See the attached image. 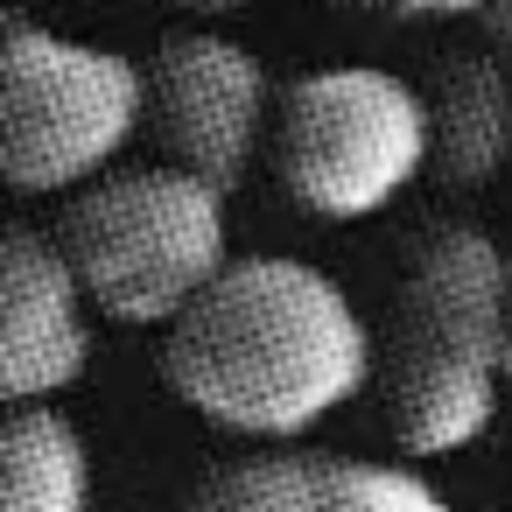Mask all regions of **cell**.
Wrapping results in <instances>:
<instances>
[{
	"label": "cell",
	"mask_w": 512,
	"mask_h": 512,
	"mask_svg": "<svg viewBox=\"0 0 512 512\" xmlns=\"http://www.w3.org/2000/svg\"><path fill=\"white\" fill-rule=\"evenodd\" d=\"M141 71H148V134L162 162L232 197L260 141H274V85L260 57L218 29H183L162 36V50Z\"/></svg>",
	"instance_id": "6"
},
{
	"label": "cell",
	"mask_w": 512,
	"mask_h": 512,
	"mask_svg": "<svg viewBox=\"0 0 512 512\" xmlns=\"http://www.w3.org/2000/svg\"><path fill=\"white\" fill-rule=\"evenodd\" d=\"M428 141H435V176L456 190H484L512 162V78L505 57L491 50H449L428 85Z\"/></svg>",
	"instance_id": "9"
},
{
	"label": "cell",
	"mask_w": 512,
	"mask_h": 512,
	"mask_svg": "<svg viewBox=\"0 0 512 512\" xmlns=\"http://www.w3.org/2000/svg\"><path fill=\"white\" fill-rule=\"evenodd\" d=\"M512 267L470 225H428L372 330V393L400 456L435 463L498 421Z\"/></svg>",
	"instance_id": "2"
},
{
	"label": "cell",
	"mask_w": 512,
	"mask_h": 512,
	"mask_svg": "<svg viewBox=\"0 0 512 512\" xmlns=\"http://www.w3.org/2000/svg\"><path fill=\"white\" fill-rule=\"evenodd\" d=\"M505 386H512V302H505Z\"/></svg>",
	"instance_id": "14"
},
{
	"label": "cell",
	"mask_w": 512,
	"mask_h": 512,
	"mask_svg": "<svg viewBox=\"0 0 512 512\" xmlns=\"http://www.w3.org/2000/svg\"><path fill=\"white\" fill-rule=\"evenodd\" d=\"M162 379L211 428L288 442L372 386V323L316 260L246 253L162 330Z\"/></svg>",
	"instance_id": "1"
},
{
	"label": "cell",
	"mask_w": 512,
	"mask_h": 512,
	"mask_svg": "<svg viewBox=\"0 0 512 512\" xmlns=\"http://www.w3.org/2000/svg\"><path fill=\"white\" fill-rule=\"evenodd\" d=\"M0 512H92V449L57 400L8 407V428H0Z\"/></svg>",
	"instance_id": "10"
},
{
	"label": "cell",
	"mask_w": 512,
	"mask_h": 512,
	"mask_svg": "<svg viewBox=\"0 0 512 512\" xmlns=\"http://www.w3.org/2000/svg\"><path fill=\"white\" fill-rule=\"evenodd\" d=\"M183 512H456L421 470L337 449H267L211 470Z\"/></svg>",
	"instance_id": "8"
},
{
	"label": "cell",
	"mask_w": 512,
	"mask_h": 512,
	"mask_svg": "<svg viewBox=\"0 0 512 512\" xmlns=\"http://www.w3.org/2000/svg\"><path fill=\"white\" fill-rule=\"evenodd\" d=\"M64 260L78 267L85 295L113 323L169 330L225 267V190L148 162V169H113L92 190L64 204L50 225Z\"/></svg>",
	"instance_id": "3"
},
{
	"label": "cell",
	"mask_w": 512,
	"mask_h": 512,
	"mask_svg": "<svg viewBox=\"0 0 512 512\" xmlns=\"http://www.w3.org/2000/svg\"><path fill=\"white\" fill-rule=\"evenodd\" d=\"M169 8H183L190 22H232V15L253 8V0H169Z\"/></svg>",
	"instance_id": "13"
},
{
	"label": "cell",
	"mask_w": 512,
	"mask_h": 512,
	"mask_svg": "<svg viewBox=\"0 0 512 512\" xmlns=\"http://www.w3.org/2000/svg\"><path fill=\"white\" fill-rule=\"evenodd\" d=\"M344 15H372V22H456V15H484L491 0H330Z\"/></svg>",
	"instance_id": "11"
},
{
	"label": "cell",
	"mask_w": 512,
	"mask_h": 512,
	"mask_svg": "<svg viewBox=\"0 0 512 512\" xmlns=\"http://www.w3.org/2000/svg\"><path fill=\"white\" fill-rule=\"evenodd\" d=\"M92 365V295L50 225H15L0 260V379L15 407L71 393Z\"/></svg>",
	"instance_id": "7"
},
{
	"label": "cell",
	"mask_w": 512,
	"mask_h": 512,
	"mask_svg": "<svg viewBox=\"0 0 512 512\" xmlns=\"http://www.w3.org/2000/svg\"><path fill=\"white\" fill-rule=\"evenodd\" d=\"M134 134H148V71L134 57L36 29L29 15L8 22L0 148H8V183L22 197L92 190L99 176H113Z\"/></svg>",
	"instance_id": "4"
},
{
	"label": "cell",
	"mask_w": 512,
	"mask_h": 512,
	"mask_svg": "<svg viewBox=\"0 0 512 512\" xmlns=\"http://www.w3.org/2000/svg\"><path fill=\"white\" fill-rule=\"evenodd\" d=\"M477 29H484V50L512 64V0H491V8L477 15Z\"/></svg>",
	"instance_id": "12"
},
{
	"label": "cell",
	"mask_w": 512,
	"mask_h": 512,
	"mask_svg": "<svg viewBox=\"0 0 512 512\" xmlns=\"http://www.w3.org/2000/svg\"><path fill=\"white\" fill-rule=\"evenodd\" d=\"M274 176L281 190L316 218H372L393 197L428 176V99L421 85L372 71V64H330L281 92L274 106Z\"/></svg>",
	"instance_id": "5"
}]
</instances>
